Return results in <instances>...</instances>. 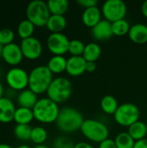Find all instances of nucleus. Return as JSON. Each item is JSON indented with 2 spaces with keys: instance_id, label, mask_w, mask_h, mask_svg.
Returning a JSON list of instances; mask_svg holds the SVG:
<instances>
[{
  "instance_id": "nucleus-37",
  "label": "nucleus",
  "mask_w": 147,
  "mask_h": 148,
  "mask_svg": "<svg viewBox=\"0 0 147 148\" xmlns=\"http://www.w3.org/2000/svg\"><path fill=\"white\" fill-rule=\"evenodd\" d=\"M133 148H147V139H142L140 140L135 141V145Z\"/></svg>"
},
{
  "instance_id": "nucleus-14",
  "label": "nucleus",
  "mask_w": 147,
  "mask_h": 148,
  "mask_svg": "<svg viewBox=\"0 0 147 148\" xmlns=\"http://www.w3.org/2000/svg\"><path fill=\"white\" fill-rule=\"evenodd\" d=\"M16 108L11 99L3 96L0 99V122L10 123L14 121Z\"/></svg>"
},
{
  "instance_id": "nucleus-10",
  "label": "nucleus",
  "mask_w": 147,
  "mask_h": 148,
  "mask_svg": "<svg viewBox=\"0 0 147 148\" xmlns=\"http://www.w3.org/2000/svg\"><path fill=\"white\" fill-rule=\"evenodd\" d=\"M70 40L63 33H51L47 38L48 49L54 56H63L68 52Z\"/></svg>"
},
{
  "instance_id": "nucleus-20",
  "label": "nucleus",
  "mask_w": 147,
  "mask_h": 148,
  "mask_svg": "<svg viewBox=\"0 0 147 148\" xmlns=\"http://www.w3.org/2000/svg\"><path fill=\"white\" fill-rule=\"evenodd\" d=\"M67 61L63 56H53L49 60L47 67L52 74H61L66 71Z\"/></svg>"
},
{
  "instance_id": "nucleus-27",
  "label": "nucleus",
  "mask_w": 147,
  "mask_h": 148,
  "mask_svg": "<svg viewBox=\"0 0 147 148\" xmlns=\"http://www.w3.org/2000/svg\"><path fill=\"white\" fill-rule=\"evenodd\" d=\"M130 28L131 26L129 23L125 18L112 23V30H113V36H123L129 33Z\"/></svg>"
},
{
  "instance_id": "nucleus-12",
  "label": "nucleus",
  "mask_w": 147,
  "mask_h": 148,
  "mask_svg": "<svg viewBox=\"0 0 147 148\" xmlns=\"http://www.w3.org/2000/svg\"><path fill=\"white\" fill-rule=\"evenodd\" d=\"M2 58L10 66L16 67L19 65L23 59V55L20 45L12 42L9 45L3 46Z\"/></svg>"
},
{
  "instance_id": "nucleus-24",
  "label": "nucleus",
  "mask_w": 147,
  "mask_h": 148,
  "mask_svg": "<svg viewBox=\"0 0 147 148\" xmlns=\"http://www.w3.org/2000/svg\"><path fill=\"white\" fill-rule=\"evenodd\" d=\"M49 10L51 15L64 16L68 10V2L67 0H49L47 2Z\"/></svg>"
},
{
  "instance_id": "nucleus-41",
  "label": "nucleus",
  "mask_w": 147,
  "mask_h": 148,
  "mask_svg": "<svg viewBox=\"0 0 147 148\" xmlns=\"http://www.w3.org/2000/svg\"><path fill=\"white\" fill-rule=\"evenodd\" d=\"M0 148H12L11 146L8 145V144H4V143H0Z\"/></svg>"
},
{
  "instance_id": "nucleus-45",
  "label": "nucleus",
  "mask_w": 147,
  "mask_h": 148,
  "mask_svg": "<svg viewBox=\"0 0 147 148\" xmlns=\"http://www.w3.org/2000/svg\"><path fill=\"white\" fill-rule=\"evenodd\" d=\"M146 127H147V122H146Z\"/></svg>"
},
{
  "instance_id": "nucleus-11",
  "label": "nucleus",
  "mask_w": 147,
  "mask_h": 148,
  "mask_svg": "<svg viewBox=\"0 0 147 148\" xmlns=\"http://www.w3.org/2000/svg\"><path fill=\"white\" fill-rule=\"evenodd\" d=\"M20 48L23 57L28 60H36L42 54V44L39 39L34 36L22 40Z\"/></svg>"
},
{
  "instance_id": "nucleus-8",
  "label": "nucleus",
  "mask_w": 147,
  "mask_h": 148,
  "mask_svg": "<svg viewBox=\"0 0 147 148\" xmlns=\"http://www.w3.org/2000/svg\"><path fill=\"white\" fill-rule=\"evenodd\" d=\"M127 11L126 4L122 0H107L101 7L104 19L113 23L124 19Z\"/></svg>"
},
{
  "instance_id": "nucleus-43",
  "label": "nucleus",
  "mask_w": 147,
  "mask_h": 148,
  "mask_svg": "<svg viewBox=\"0 0 147 148\" xmlns=\"http://www.w3.org/2000/svg\"><path fill=\"white\" fill-rule=\"evenodd\" d=\"M16 148H31L29 146H27V145H21V146H18Z\"/></svg>"
},
{
  "instance_id": "nucleus-18",
  "label": "nucleus",
  "mask_w": 147,
  "mask_h": 148,
  "mask_svg": "<svg viewBox=\"0 0 147 148\" xmlns=\"http://www.w3.org/2000/svg\"><path fill=\"white\" fill-rule=\"evenodd\" d=\"M38 100L39 99L37 98V95L29 88H26L23 91H20L16 96V101L19 107L29 109H33Z\"/></svg>"
},
{
  "instance_id": "nucleus-7",
  "label": "nucleus",
  "mask_w": 147,
  "mask_h": 148,
  "mask_svg": "<svg viewBox=\"0 0 147 148\" xmlns=\"http://www.w3.org/2000/svg\"><path fill=\"white\" fill-rule=\"evenodd\" d=\"M140 111L138 106L129 102L120 104L113 114L114 120L119 125L127 127L138 121Z\"/></svg>"
},
{
  "instance_id": "nucleus-36",
  "label": "nucleus",
  "mask_w": 147,
  "mask_h": 148,
  "mask_svg": "<svg viewBox=\"0 0 147 148\" xmlns=\"http://www.w3.org/2000/svg\"><path fill=\"white\" fill-rule=\"evenodd\" d=\"M95 69H96V63L95 62H87V64H86V72L92 73V72H94Z\"/></svg>"
},
{
  "instance_id": "nucleus-19",
  "label": "nucleus",
  "mask_w": 147,
  "mask_h": 148,
  "mask_svg": "<svg viewBox=\"0 0 147 148\" xmlns=\"http://www.w3.org/2000/svg\"><path fill=\"white\" fill-rule=\"evenodd\" d=\"M67 26V19L64 16L50 15L46 27L51 33H62Z\"/></svg>"
},
{
  "instance_id": "nucleus-38",
  "label": "nucleus",
  "mask_w": 147,
  "mask_h": 148,
  "mask_svg": "<svg viewBox=\"0 0 147 148\" xmlns=\"http://www.w3.org/2000/svg\"><path fill=\"white\" fill-rule=\"evenodd\" d=\"M74 148H94L91 144L89 143H87V142H79L77 144L75 145V147Z\"/></svg>"
},
{
  "instance_id": "nucleus-4",
  "label": "nucleus",
  "mask_w": 147,
  "mask_h": 148,
  "mask_svg": "<svg viewBox=\"0 0 147 148\" xmlns=\"http://www.w3.org/2000/svg\"><path fill=\"white\" fill-rule=\"evenodd\" d=\"M81 132L88 140L95 143H101L109 136L107 127L103 122L94 119L84 120Z\"/></svg>"
},
{
  "instance_id": "nucleus-44",
  "label": "nucleus",
  "mask_w": 147,
  "mask_h": 148,
  "mask_svg": "<svg viewBox=\"0 0 147 148\" xmlns=\"http://www.w3.org/2000/svg\"><path fill=\"white\" fill-rule=\"evenodd\" d=\"M3 46L2 44H0V58H2V54H3Z\"/></svg>"
},
{
  "instance_id": "nucleus-42",
  "label": "nucleus",
  "mask_w": 147,
  "mask_h": 148,
  "mask_svg": "<svg viewBox=\"0 0 147 148\" xmlns=\"http://www.w3.org/2000/svg\"><path fill=\"white\" fill-rule=\"evenodd\" d=\"M33 148H49L47 146H45V145H36V146H35Z\"/></svg>"
},
{
  "instance_id": "nucleus-30",
  "label": "nucleus",
  "mask_w": 147,
  "mask_h": 148,
  "mask_svg": "<svg viewBox=\"0 0 147 148\" xmlns=\"http://www.w3.org/2000/svg\"><path fill=\"white\" fill-rule=\"evenodd\" d=\"M32 128L29 125H16L14 127L15 137L22 141L30 140Z\"/></svg>"
},
{
  "instance_id": "nucleus-22",
  "label": "nucleus",
  "mask_w": 147,
  "mask_h": 148,
  "mask_svg": "<svg viewBox=\"0 0 147 148\" xmlns=\"http://www.w3.org/2000/svg\"><path fill=\"white\" fill-rule=\"evenodd\" d=\"M127 133L135 141L145 139L147 135L146 123H145L144 121H138L128 127Z\"/></svg>"
},
{
  "instance_id": "nucleus-33",
  "label": "nucleus",
  "mask_w": 147,
  "mask_h": 148,
  "mask_svg": "<svg viewBox=\"0 0 147 148\" xmlns=\"http://www.w3.org/2000/svg\"><path fill=\"white\" fill-rule=\"evenodd\" d=\"M75 145L71 140H69L67 137L61 136L55 140L53 143L54 148H74Z\"/></svg>"
},
{
  "instance_id": "nucleus-16",
  "label": "nucleus",
  "mask_w": 147,
  "mask_h": 148,
  "mask_svg": "<svg viewBox=\"0 0 147 148\" xmlns=\"http://www.w3.org/2000/svg\"><path fill=\"white\" fill-rule=\"evenodd\" d=\"M128 36L130 40L137 44L147 42V25L144 23H135L131 26Z\"/></svg>"
},
{
  "instance_id": "nucleus-35",
  "label": "nucleus",
  "mask_w": 147,
  "mask_h": 148,
  "mask_svg": "<svg viewBox=\"0 0 147 148\" xmlns=\"http://www.w3.org/2000/svg\"><path fill=\"white\" fill-rule=\"evenodd\" d=\"M99 148H117V146H116V144H115L113 140L108 138L106 140H104L101 143H100Z\"/></svg>"
},
{
  "instance_id": "nucleus-9",
  "label": "nucleus",
  "mask_w": 147,
  "mask_h": 148,
  "mask_svg": "<svg viewBox=\"0 0 147 148\" xmlns=\"http://www.w3.org/2000/svg\"><path fill=\"white\" fill-rule=\"evenodd\" d=\"M5 82L9 88L14 91H23L29 87V74L19 67H13L5 75Z\"/></svg>"
},
{
  "instance_id": "nucleus-29",
  "label": "nucleus",
  "mask_w": 147,
  "mask_h": 148,
  "mask_svg": "<svg viewBox=\"0 0 147 148\" xmlns=\"http://www.w3.org/2000/svg\"><path fill=\"white\" fill-rule=\"evenodd\" d=\"M48 138V133L42 127H35L32 128L30 140L36 145H43Z\"/></svg>"
},
{
  "instance_id": "nucleus-13",
  "label": "nucleus",
  "mask_w": 147,
  "mask_h": 148,
  "mask_svg": "<svg viewBox=\"0 0 147 148\" xmlns=\"http://www.w3.org/2000/svg\"><path fill=\"white\" fill-rule=\"evenodd\" d=\"M92 36L96 41H105L111 38L113 34L112 30V23L102 19L94 27L92 28Z\"/></svg>"
},
{
  "instance_id": "nucleus-39",
  "label": "nucleus",
  "mask_w": 147,
  "mask_h": 148,
  "mask_svg": "<svg viewBox=\"0 0 147 148\" xmlns=\"http://www.w3.org/2000/svg\"><path fill=\"white\" fill-rule=\"evenodd\" d=\"M141 10H142V14H143V16L147 18V0L143 3L142 7H141Z\"/></svg>"
},
{
  "instance_id": "nucleus-3",
  "label": "nucleus",
  "mask_w": 147,
  "mask_h": 148,
  "mask_svg": "<svg viewBox=\"0 0 147 148\" xmlns=\"http://www.w3.org/2000/svg\"><path fill=\"white\" fill-rule=\"evenodd\" d=\"M60 110L58 104L48 97L39 99L32 109L34 118L37 121L44 124L55 122Z\"/></svg>"
},
{
  "instance_id": "nucleus-15",
  "label": "nucleus",
  "mask_w": 147,
  "mask_h": 148,
  "mask_svg": "<svg viewBox=\"0 0 147 148\" xmlns=\"http://www.w3.org/2000/svg\"><path fill=\"white\" fill-rule=\"evenodd\" d=\"M87 61L81 56H70L67 61L66 72L71 76H80L84 72H86Z\"/></svg>"
},
{
  "instance_id": "nucleus-17",
  "label": "nucleus",
  "mask_w": 147,
  "mask_h": 148,
  "mask_svg": "<svg viewBox=\"0 0 147 148\" xmlns=\"http://www.w3.org/2000/svg\"><path fill=\"white\" fill-rule=\"evenodd\" d=\"M101 16H102V12L101 9H99L97 6L91 7L84 10L81 15V21L87 27L92 29L102 20Z\"/></svg>"
},
{
  "instance_id": "nucleus-26",
  "label": "nucleus",
  "mask_w": 147,
  "mask_h": 148,
  "mask_svg": "<svg viewBox=\"0 0 147 148\" xmlns=\"http://www.w3.org/2000/svg\"><path fill=\"white\" fill-rule=\"evenodd\" d=\"M35 28H36V26L26 18L24 20H22L19 23V24L17 26V34L22 40L29 38V37L33 36Z\"/></svg>"
},
{
  "instance_id": "nucleus-6",
  "label": "nucleus",
  "mask_w": 147,
  "mask_h": 148,
  "mask_svg": "<svg viewBox=\"0 0 147 148\" xmlns=\"http://www.w3.org/2000/svg\"><path fill=\"white\" fill-rule=\"evenodd\" d=\"M47 2L42 0L31 1L26 8V16L36 27L46 26L50 16Z\"/></svg>"
},
{
  "instance_id": "nucleus-23",
  "label": "nucleus",
  "mask_w": 147,
  "mask_h": 148,
  "mask_svg": "<svg viewBox=\"0 0 147 148\" xmlns=\"http://www.w3.org/2000/svg\"><path fill=\"white\" fill-rule=\"evenodd\" d=\"M101 55V48L97 42H89L86 44L83 52V58L87 62H95Z\"/></svg>"
},
{
  "instance_id": "nucleus-28",
  "label": "nucleus",
  "mask_w": 147,
  "mask_h": 148,
  "mask_svg": "<svg viewBox=\"0 0 147 148\" xmlns=\"http://www.w3.org/2000/svg\"><path fill=\"white\" fill-rule=\"evenodd\" d=\"M114 142L117 146V148H133L135 145V140L126 132H122L116 136Z\"/></svg>"
},
{
  "instance_id": "nucleus-21",
  "label": "nucleus",
  "mask_w": 147,
  "mask_h": 148,
  "mask_svg": "<svg viewBox=\"0 0 147 148\" xmlns=\"http://www.w3.org/2000/svg\"><path fill=\"white\" fill-rule=\"evenodd\" d=\"M34 114L32 109L25 108H17L14 115V121L16 125H29L34 120Z\"/></svg>"
},
{
  "instance_id": "nucleus-40",
  "label": "nucleus",
  "mask_w": 147,
  "mask_h": 148,
  "mask_svg": "<svg viewBox=\"0 0 147 148\" xmlns=\"http://www.w3.org/2000/svg\"><path fill=\"white\" fill-rule=\"evenodd\" d=\"M4 93H5V91H4L3 85V83L0 82V99L3 97V95H4Z\"/></svg>"
},
{
  "instance_id": "nucleus-25",
  "label": "nucleus",
  "mask_w": 147,
  "mask_h": 148,
  "mask_svg": "<svg viewBox=\"0 0 147 148\" xmlns=\"http://www.w3.org/2000/svg\"><path fill=\"white\" fill-rule=\"evenodd\" d=\"M119 106L116 98L113 95H105L101 101V108L107 114H114Z\"/></svg>"
},
{
  "instance_id": "nucleus-31",
  "label": "nucleus",
  "mask_w": 147,
  "mask_h": 148,
  "mask_svg": "<svg viewBox=\"0 0 147 148\" xmlns=\"http://www.w3.org/2000/svg\"><path fill=\"white\" fill-rule=\"evenodd\" d=\"M85 44L82 41L78 39H73L70 41L68 53L72 55V56H81L83 55L85 49Z\"/></svg>"
},
{
  "instance_id": "nucleus-1",
  "label": "nucleus",
  "mask_w": 147,
  "mask_h": 148,
  "mask_svg": "<svg viewBox=\"0 0 147 148\" xmlns=\"http://www.w3.org/2000/svg\"><path fill=\"white\" fill-rule=\"evenodd\" d=\"M83 121V115L79 110L66 107L60 110L55 123L61 131L64 133H74L77 130H81Z\"/></svg>"
},
{
  "instance_id": "nucleus-32",
  "label": "nucleus",
  "mask_w": 147,
  "mask_h": 148,
  "mask_svg": "<svg viewBox=\"0 0 147 148\" xmlns=\"http://www.w3.org/2000/svg\"><path fill=\"white\" fill-rule=\"evenodd\" d=\"M15 39V33L9 28H3L0 29V44L3 46L9 45L13 42Z\"/></svg>"
},
{
  "instance_id": "nucleus-34",
  "label": "nucleus",
  "mask_w": 147,
  "mask_h": 148,
  "mask_svg": "<svg viewBox=\"0 0 147 148\" xmlns=\"http://www.w3.org/2000/svg\"><path fill=\"white\" fill-rule=\"evenodd\" d=\"M77 3L80 4L81 7L85 9H88L91 7H95L98 5V1L97 0H78Z\"/></svg>"
},
{
  "instance_id": "nucleus-5",
  "label": "nucleus",
  "mask_w": 147,
  "mask_h": 148,
  "mask_svg": "<svg viewBox=\"0 0 147 148\" xmlns=\"http://www.w3.org/2000/svg\"><path fill=\"white\" fill-rule=\"evenodd\" d=\"M46 94L48 98L55 103H62L68 100L72 95L71 82L65 77H56L53 79Z\"/></svg>"
},
{
  "instance_id": "nucleus-2",
  "label": "nucleus",
  "mask_w": 147,
  "mask_h": 148,
  "mask_svg": "<svg viewBox=\"0 0 147 148\" xmlns=\"http://www.w3.org/2000/svg\"><path fill=\"white\" fill-rule=\"evenodd\" d=\"M53 81V74L47 65L35 67L29 74V87L36 95L47 93V90Z\"/></svg>"
}]
</instances>
